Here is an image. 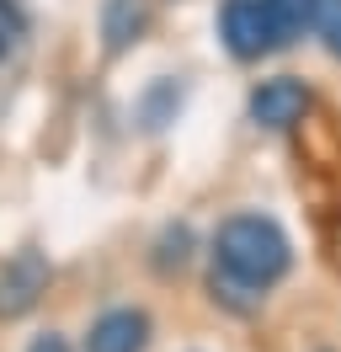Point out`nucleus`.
Returning <instances> with one entry per match:
<instances>
[{"instance_id":"obj_1","label":"nucleus","mask_w":341,"mask_h":352,"mask_svg":"<svg viewBox=\"0 0 341 352\" xmlns=\"http://www.w3.org/2000/svg\"><path fill=\"white\" fill-rule=\"evenodd\" d=\"M294 262V245L267 214H234L219 224L213 241V288L224 294H261Z\"/></svg>"},{"instance_id":"obj_2","label":"nucleus","mask_w":341,"mask_h":352,"mask_svg":"<svg viewBox=\"0 0 341 352\" xmlns=\"http://www.w3.org/2000/svg\"><path fill=\"white\" fill-rule=\"evenodd\" d=\"M219 38H224V48L234 59H261V54L283 48L267 0H224L219 6Z\"/></svg>"},{"instance_id":"obj_3","label":"nucleus","mask_w":341,"mask_h":352,"mask_svg":"<svg viewBox=\"0 0 341 352\" xmlns=\"http://www.w3.org/2000/svg\"><path fill=\"white\" fill-rule=\"evenodd\" d=\"M309 112V91L294 75H277V80H261L251 91V123L261 129H294L298 118Z\"/></svg>"},{"instance_id":"obj_4","label":"nucleus","mask_w":341,"mask_h":352,"mask_svg":"<svg viewBox=\"0 0 341 352\" xmlns=\"http://www.w3.org/2000/svg\"><path fill=\"white\" fill-rule=\"evenodd\" d=\"M43 288H48V262H43V251H16L6 272H0V315L11 320V315H27V309L43 299Z\"/></svg>"},{"instance_id":"obj_5","label":"nucleus","mask_w":341,"mask_h":352,"mask_svg":"<svg viewBox=\"0 0 341 352\" xmlns=\"http://www.w3.org/2000/svg\"><path fill=\"white\" fill-rule=\"evenodd\" d=\"M144 347H149L144 309H107L85 331V352H144Z\"/></svg>"},{"instance_id":"obj_6","label":"nucleus","mask_w":341,"mask_h":352,"mask_svg":"<svg viewBox=\"0 0 341 352\" xmlns=\"http://www.w3.org/2000/svg\"><path fill=\"white\" fill-rule=\"evenodd\" d=\"M267 11H272L277 43H294L304 27L320 22V0H267Z\"/></svg>"},{"instance_id":"obj_7","label":"nucleus","mask_w":341,"mask_h":352,"mask_svg":"<svg viewBox=\"0 0 341 352\" xmlns=\"http://www.w3.org/2000/svg\"><path fill=\"white\" fill-rule=\"evenodd\" d=\"M139 0H112L107 6V48H123L133 32H139Z\"/></svg>"},{"instance_id":"obj_8","label":"nucleus","mask_w":341,"mask_h":352,"mask_svg":"<svg viewBox=\"0 0 341 352\" xmlns=\"http://www.w3.org/2000/svg\"><path fill=\"white\" fill-rule=\"evenodd\" d=\"M320 38H325V48L341 59V0H320Z\"/></svg>"},{"instance_id":"obj_9","label":"nucleus","mask_w":341,"mask_h":352,"mask_svg":"<svg viewBox=\"0 0 341 352\" xmlns=\"http://www.w3.org/2000/svg\"><path fill=\"white\" fill-rule=\"evenodd\" d=\"M27 352H69V342H64L59 331H43V336H32V347Z\"/></svg>"},{"instance_id":"obj_10","label":"nucleus","mask_w":341,"mask_h":352,"mask_svg":"<svg viewBox=\"0 0 341 352\" xmlns=\"http://www.w3.org/2000/svg\"><path fill=\"white\" fill-rule=\"evenodd\" d=\"M6 43H11V38H6V32H0V59H6Z\"/></svg>"}]
</instances>
